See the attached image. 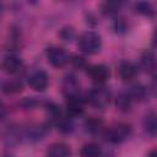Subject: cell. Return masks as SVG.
Instances as JSON below:
<instances>
[{
	"label": "cell",
	"instance_id": "6da1fadb",
	"mask_svg": "<svg viewBox=\"0 0 157 157\" xmlns=\"http://www.w3.org/2000/svg\"><path fill=\"white\" fill-rule=\"evenodd\" d=\"M77 45H78V48L82 53L92 55V54H96L101 50L102 39H101V36L97 32L86 31L78 37Z\"/></svg>",
	"mask_w": 157,
	"mask_h": 157
},
{
	"label": "cell",
	"instance_id": "7a4b0ae2",
	"mask_svg": "<svg viewBox=\"0 0 157 157\" xmlns=\"http://www.w3.org/2000/svg\"><path fill=\"white\" fill-rule=\"evenodd\" d=\"M102 135L109 144H121L131 135V126L125 123H118L110 128H105Z\"/></svg>",
	"mask_w": 157,
	"mask_h": 157
},
{
	"label": "cell",
	"instance_id": "3957f363",
	"mask_svg": "<svg viewBox=\"0 0 157 157\" xmlns=\"http://www.w3.org/2000/svg\"><path fill=\"white\" fill-rule=\"evenodd\" d=\"M110 98H112L110 92L103 86L93 87L87 93L88 103L92 107L98 108V109H105L110 103Z\"/></svg>",
	"mask_w": 157,
	"mask_h": 157
},
{
	"label": "cell",
	"instance_id": "277c9868",
	"mask_svg": "<svg viewBox=\"0 0 157 157\" xmlns=\"http://www.w3.org/2000/svg\"><path fill=\"white\" fill-rule=\"evenodd\" d=\"M47 59L48 63L54 67H63L70 59L67 53L60 47H50L47 49Z\"/></svg>",
	"mask_w": 157,
	"mask_h": 157
},
{
	"label": "cell",
	"instance_id": "5b68a950",
	"mask_svg": "<svg viewBox=\"0 0 157 157\" xmlns=\"http://www.w3.org/2000/svg\"><path fill=\"white\" fill-rule=\"evenodd\" d=\"M87 75L97 83H104L110 77V69L104 64H94L87 66Z\"/></svg>",
	"mask_w": 157,
	"mask_h": 157
},
{
	"label": "cell",
	"instance_id": "8992f818",
	"mask_svg": "<svg viewBox=\"0 0 157 157\" xmlns=\"http://www.w3.org/2000/svg\"><path fill=\"white\" fill-rule=\"evenodd\" d=\"M49 83V77L48 74L43 70H37L34 72H32L28 77V85L32 90L37 91V92H43L47 90Z\"/></svg>",
	"mask_w": 157,
	"mask_h": 157
},
{
	"label": "cell",
	"instance_id": "52a82bcc",
	"mask_svg": "<svg viewBox=\"0 0 157 157\" xmlns=\"http://www.w3.org/2000/svg\"><path fill=\"white\" fill-rule=\"evenodd\" d=\"M2 69L10 75H17L23 70V61L16 54H7L2 60Z\"/></svg>",
	"mask_w": 157,
	"mask_h": 157
},
{
	"label": "cell",
	"instance_id": "ba28073f",
	"mask_svg": "<svg viewBox=\"0 0 157 157\" xmlns=\"http://www.w3.org/2000/svg\"><path fill=\"white\" fill-rule=\"evenodd\" d=\"M66 110L70 117H78L85 110V101L80 94L66 97Z\"/></svg>",
	"mask_w": 157,
	"mask_h": 157
},
{
	"label": "cell",
	"instance_id": "9c48e42d",
	"mask_svg": "<svg viewBox=\"0 0 157 157\" xmlns=\"http://www.w3.org/2000/svg\"><path fill=\"white\" fill-rule=\"evenodd\" d=\"M137 66L135 64H132L131 61H128V60H123L119 63V66H118V74L120 76L121 80L124 81H130L132 80L136 75H137Z\"/></svg>",
	"mask_w": 157,
	"mask_h": 157
},
{
	"label": "cell",
	"instance_id": "30bf717a",
	"mask_svg": "<svg viewBox=\"0 0 157 157\" xmlns=\"http://www.w3.org/2000/svg\"><path fill=\"white\" fill-rule=\"evenodd\" d=\"M63 92L65 96H72V94H80V82L76 78L75 75H66L63 80Z\"/></svg>",
	"mask_w": 157,
	"mask_h": 157
},
{
	"label": "cell",
	"instance_id": "8fae6325",
	"mask_svg": "<svg viewBox=\"0 0 157 157\" xmlns=\"http://www.w3.org/2000/svg\"><path fill=\"white\" fill-rule=\"evenodd\" d=\"M142 126L145 132L148 136H157V113L155 112H148L142 120Z\"/></svg>",
	"mask_w": 157,
	"mask_h": 157
},
{
	"label": "cell",
	"instance_id": "7c38bea8",
	"mask_svg": "<svg viewBox=\"0 0 157 157\" xmlns=\"http://www.w3.org/2000/svg\"><path fill=\"white\" fill-rule=\"evenodd\" d=\"M47 155L52 156V157H66L69 155H71V151L69 148V146L64 142H55L52 144L48 150H47Z\"/></svg>",
	"mask_w": 157,
	"mask_h": 157
},
{
	"label": "cell",
	"instance_id": "4fadbf2b",
	"mask_svg": "<svg viewBox=\"0 0 157 157\" xmlns=\"http://www.w3.org/2000/svg\"><path fill=\"white\" fill-rule=\"evenodd\" d=\"M132 102L134 101L128 92H121L115 97V107L123 113H128L131 110Z\"/></svg>",
	"mask_w": 157,
	"mask_h": 157
},
{
	"label": "cell",
	"instance_id": "5bb4252c",
	"mask_svg": "<svg viewBox=\"0 0 157 157\" xmlns=\"http://www.w3.org/2000/svg\"><path fill=\"white\" fill-rule=\"evenodd\" d=\"M126 0H104L102 5V12L108 16H113L118 13V11L123 7Z\"/></svg>",
	"mask_w": 157,
	"mask_h": 157
},
{
	"label": "cell",
	"instance_id": "9a60e30c",
	"mask_svg": "<svg viewBox=\"0 0 157 157\" xmlns=\"http://www.w3.org/2000/svg\"><path fill=\"white\" fill-rule=\"evenodd\" d=\"M126 92H128L129 96L132 98V101H137V102L144 101V99L146 98V96H147V90H146V87H144V86L140 85V83L131 85V86L128 88Z\"/></svg>",
	"mask_w": 157,
	"mask_h": 157
},
{
	"label": "cell",
	"instance_id": "2e32d148",
	"mask_svg": "<svg viewBox=\"0 0 157 157\" xmlns=\"http://www.w3.org/2000/svg\"><path fill=\"white\" fill-rule=\"evenodd\" d=\"M135 10H136L137 13H140L142 16H146V17H152L153 13H155L153 6L148 0H139L135 4Z\"/></svg>",
	"mask_w": 157,
	"mask_h": 157
},
{
	"label": "cell",
	"instance_id": "e0dca14e",
	"mask_svg": "<svg viewBox=\"0 0 157 157\" xmlns=\"http://www.w3.org/2000/svg\"><path fill=\"white\" fill-rule=\"evenodd\" d=\"M23 88V85L20 80H10L2 83V92L6 94H15L21 92Z\"/></svg>",
	"mask_w": 157,
	"mask_h": 157
},
{
	"label": "cell",
	"instance_id": "ac0fdd59",
	"mask_svg": "<svg viewBox=\"0 0 157 157\" xmlns=\"http://www.w3.org/2000/svg\"><path fill=\"white\" fill-rule=\"evenodd\" d=\"M85 126H86V130L91 134H99V132H103V130L105 129L103 126V123L97 118L87 119L85 123Z\"/></svg>",
	"mask_w": 157,
	"mask_h": 157
},
{
	"label": "cell",
	"instance_id": "d6986e66",
	"mask_svg": "<svg viewBox=\"0 0 157 157\" xmlns=\"http://www.w3.org/2000/svg\"><path fill=\"white\" fill-rule=\"evenodd\" d=\"M101 153H102L101 146L97 145V144H93V142L85 145V146L81 148V151H80V155L83 156V157H97V156H99Z\"/></svg>",
	"mask_w": 157,
	"mask_h": 157
},
{
	"label": "cell",
	"instance_id": "ffe728a7",
	"mask_svg": "<svg viewBox=\"0 0 157 157\" xmlns=\"http://www.w3.org/2000/svg\"><path fill=\"white\" fill-rule=\"evenodd\" d=\"M140 63H141V66H142L146 71H150V70H152V69L156 66V58H155V55H153L152 52L146 50V52L141 55Z\"/></svg>",
	"mask_w": 157,
	"mask_h": 157
},
{
	"label": "cell",
	"instance_id": "44dd1931",
	"mask_svg": "<svg viewBox=\"0 0 157 157\" xmlns=\"http://www.w3.org/2000/svg\"><path fill=\"white\" fill-rule=\"evenodd\" d=\"M56 125H58V129L61 131V132H71L72 129H74V123H72V119L69 117H60L58 120H56Z\"/></svg>",
	"mask_w": 157,
	"mask_h": 157
},
{
	"label": "cell",
	"instance_id": "7402d4cb",
	"mask_svg": "<svg viewBox=\"0 0 157 157\" xmlns=\"http://www.w3.org/2000/svg\"><path fill=\"white\" fill-rule=\"evenodd\" d=\"M44 107H45L47 114L50 117V119H53V120H58V119L61 117L60 108H59L55 103H53V102H47V103L44 104Z\"/></svg>",
	"mask_w": 157,
	"mask_h": 157
},
{
	"label": "cell",
	"instance_id": "603a6c76",
	"mask_svg": "<svg viewBox=\"0 0 157 157\" xmlns=\"http://www.w3.org/2000/svg\"><path fill=\"white\" fill-rule=\"evenodd\" d=\"M113 29L118 34H123L128 31V23L125 22L124 18H115L113 21Z\"/></svg>",
	"mask_w": 157,
	"mask_h": 157
},
{
	"label": "cell",
	"instance_id": "cb8c5ba5",
	"mask_svg": "<svg viewBox=\"0 0 157 157\" xmlns=\"http://www.w3.org/2000/svg\"><path fill=\"white\" fill-rule=\"evenodd\" d=\"M70 61H71V65L75 67V69H78V70H81V69H87V63H86V59L83 58V56H81V55H74L71 59H70Z\"/></svg>",
	"mask_w": 157,
	"mask_h": 157
},
{
	"label": "cell",
	"instance_id": "d4e9b609",
	"mask_svg": "<svg viewBox=\"0 0 157 157\" xmlns=\"http://www.w3.org/2000/svg\"><path fill=\"white\" fill-rule=\"evenodd\" d=\"M59 36L64 39V40H71L75 36V31L72 27H63L59 32Z\"/></svg>",
	"mask_w": 157,
	"mask_h": 157
},
{
	"label": "cell",
	"instance_id": "484cf974",
	"mask_svg": "<svg viewBox=\"0 0 157 157\" xmlns=\"http://www.w3.org/2000/svg\"><path fill=\"white\" fill-rule=\"evenodd\" d=\"M150 91L153 96H157V75L152 76V80L150 83Z\"/></svg>",
	"mask_w": 157,
	"mask_h": 157
},
{
	"label": "cell",
	"instance_id": "4316f807",
	"mask_svg": "<svg viewBox=\"0 0 157 157\" xmlns=\"http://www.w3.org/2000/svg\"><path fill=\"white\" fill-rule=\"evenodd\" d=\"M152 45H153L155 49H157V29L155 31L153 37H152Z\"/></svg>",
	"mask_w": 157,
	"mask_h": 157
},
{
	"label": "cell",
	"instance_id": "83f0119b",
	"mask_svg": "<svg viewBox=\"0 0 157 157\" xmlns=\"http://www.w3.org/2000/svg\"><path fill=\"white\" fill-rule=\"evenodd\" d=\"M148 155H150V156H157V150H155V151H151Z\"/></svg>",
	"mask_w": 157,
	"mask_h": 157
}]
</instances>
